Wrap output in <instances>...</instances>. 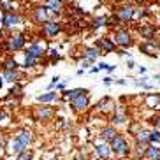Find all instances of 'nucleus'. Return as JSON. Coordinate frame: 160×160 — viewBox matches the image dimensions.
<instances>
[{"mask_svg": "<svg viewBox=\"0 0 160 160\" xmlns=\"http://www.w3.org/2000/svg\"><path fill=\"white\" fill-rule=\"evenodd\" d=\"M141 51L144 53V55H148V57H155V55H157V46H155L153 42L142 44V46H141Z\"/></svg>", "mask_w": 160, "mask_h": 160, "instance_id": "18", "label": "nucleus"}, {"mask_svg": "<svg viewBox=\"0 0 160 160\" xmlns=\"http://www.w3.org/2000/svg\"><path fill=\"white\" fill-rule=\"evenodd\" d=\"M2 16H4V14H0V23H2Z\"/></svg>", "mask_w": 160, "mask_h": 160, "instance_id": "37", "label": "nucleus"}, {"mask_svg": "<svg viewBox=\"0 0 160 160\" xmlns=\"http://www.w3.org/2000/svg\"><path fill=\"white\" fill-rule=\"evenodd\" d=\"M109 148H111V153H116L120 157H125L130 153V142L127 141L125 136H120V134H116L109 141Z\"/></svg>", "mask_w": 160, "mask_h": 160, "instance_id": "2", "label": "nucleus"}, {"mask_svg": "<svg viewBox=\"0 0 160 160\" xmlns=\"http://www.w3.org/2000/svg\"><path fill=\"white\" fill-rule=\"evenodd\" d=\"M23 46H25V37L21 33H16V35H11L9 37V41L5 44V49L9 53H12V51H19Z\"/></svg>", "mask_w": 160, "mask_h": 160, "instance_id": "3", "label": "nucleus"}, {"mask_svg": "<svg viewBox=\"0 0 160 160\" xmlns=\"http://www.w3.org/2000/svg\"><path fill=\"white\" fill-rule=\"evenodd\" d=\"M27 55L28 57H33V58H42V55H44V49H42V46L39 42H33V44H30L28 46V49H27Z\"/></svg>", "mask_w": 160, "mask_h": 160, "instance_id": "13", "label": "nucleus"}, {"mask_svg": "<svg viewBox=\"0 0 160 160\" xmlns=\"http://www.w3.org/2000/svg\"><path fill=\"white\" fill-rule=\"evenodd\" d=\"M35 65H37V58L28 57V55H27V57H25V67L28 69V67H35Z\"/></svg>", "mask_w": 160, "mask_h": 160, "instance_id": "29", "label": "nucleus"}, {"mask_svg": "<svg viewBox=\"0 0 160 160\" xmlns=\"http://www.w3.org/2000/svg\"><path fill=\"white\" fill-rule=\"evenodd\" d=\"M74 160H85V158H83V157H79V158H74Z\"/></svg>", "mask_w": 160, "mask_h": 160, "instance_id": "36", "label": "nucleus"}, {"mask_svg": "<svg viewBox=\"0 0 160 160\" xmlns=\"http://www.w3.org/2000/svg\"><path fill=\"white\" fill-rule=\"evenodd\" d=\"M2 69L4 71H16L18 69V63H16L14 58H5L4 63H2Z\"/></svg>", "mask_w": 160, "mask_h": 160, "instance_id": "19", "label": "nucleus"}, {"mask_svg": "<svg viewBox=\"0 0 160 160\" xmlns=\"http://www.w3.org/2000/svg\"><path fill=\"white\" fill-rule=\"evenodd\" d=\"M58 32H60V23L53 21V19H48V21H44V25H42V33L46 35L48 39L57 37Z\"/></svg>", "mask_w": 160, "mask_h": 160, "instance_id": "6", "label": "nucleus"}, {"mask_svg": "<svg viewBox=\"0 0 160 160\" xmlns=\"http://www.w3.org/2000/svg\"><path fill=\"white\" fill-rule=\"evenodd\" d=\"M0 9L4 11V12H12V4H11L9 0H2L0 2Z\"/></svg>", "mask_w": 160, "mask_h": 160, "instance_id": "27", "label": "nucleus"}, {"mask_svg": "<svg viewBox=\"0 0 160 160\" xmlns=\"http://www.w3.org/2000/svg\"><path fill=\"white\" fill-rule=\"evenodd\" d=\"M116 134H118V132H116V128H114V127H106V128H102V130H100L99 137L102 139V141H108L109 142L114 136H116Z\"/></svg>", "mask_w": 160, "mask_h": 160, "instance_id": "14", "label": "nucleus"}, {"mask_svg": "<svg viewBox=\"0 0 160 160\" xmlns=\"http://www.w3.org/2000/svg\"><path fill=\"white\" fill-rule=\"evenodd\" d=\"M97 69H99V71H102V69H109V65H108V63H99Z\"/></svg>", "mask_w": 160, "mask_h": 160, "instance_id": "32", "label": "nucleus"}, {"mask_svg": "<svg viewBox=\"0 0 160 160\" xmlns=\"http://www.w3.org/2000/svg\"><path fill=\"white\" fill-rule=\"evenodd\" d=\"M116 16L120 18L122 23H127V21H130V19L134 18V7H132V5H123L122 9L116 12Z\"/></svg>", "mask_w": 160, "mask_h": 160, "instance_id": "9", "label": "nucleus"}, {"mask_svg": "<svg viewBox=\"0 0 160 160\" xmlns=\"http://www.w3.org/2000/svg\"><path fill=\"white\" fill-rule=\"evenodd\" d=\"M153 123H155V127H157V128H160V116L157 118V120H155V122H153Z\"/></svg>", "mask_w": 160, "mask_h": 160, "instance_id": "33", "label": "nucleus"}, {"mask_svg": "<svg viewBox=\"0 0 160 160\" xmlns=\"http://www.w3.org/2000/svg\"><path fill=\"white\" fill-rule=\"evenodd\" d=\"M88 93V92H86ZM86 93H81L78 95V97H74V99H71V108L74 109V111H83V109L88 108V95Z\"/></svg>", "mask_w": 160, "mask_h": 160, "instance_id": "7", "label": "nucleus"}, {"mask_svg": "<svg viewBox=\"0 0 160 160\" xmlns=\"http://www.w3.org/2000/svg\"><path fill=\"white\" fill-rule=\"evenodd\" d=\"M32 142V132L30 130H19L12 139H11L9 146H7V151L11 155H18L19 151L27 150Z\"/></svg>", "mask_w": 160, "mask_h": 160, "instance_id": "1", "label": "nucleus"}, {"mask_svg": "<svg viewBox=\"0 0 160 160\" xmlns=\"http://www.w3.org/2000/svg\"><path fill=\"white\" fill-rule=\"evenodd\" d=\"M97 49H99L100 53H111V51L116 49V42H114V39L104 37V39H100V41H97Z\"/></svg>", "mask_w": 160, "mask_h": 160, "instance_id": "8", "label": "nucleus"}, {"mask_svg": "<svg viewBox=\"0 0 160 160\" xmlns=\"http://www.w3.org/2000/svg\"><path fill=\"white\" fill-rule=\"evenodd\" d=\"M53 114H55L53 108H37V111H35V118H37L39 122H48V120H51Z\"/></svg>", "mask_w": 160, "mask_h": 160, "instance_id": "10", "label": "nucleus"}, {"mask_svg": "<svg viewBox=\"0 0 160 160\" xmlns=\"http://www.w3.org/2000/svg\"><path fill=\"white\" fill-rule=\"evenodd\" d=\"M19 21H21L19 16H16L14 12H4V16H2V25H5V27H16Z\"/></svg>", "mask_w": 160, "mask_h": 160, "instance_id": "12", "label": "nucleus"}, {"mask_svg": "<svg viewBox=\"0 0 160 160\" xmlns=\"http://www.w3.org/2000/svg\"><path fill=\"white\" fill-rule=\"evenodd\" d=\"M114 42H116V46H122V48L132 46V35H130V32L125 30V28L118 30L116 35H114Z\"/></svg>", "mask_w": 160, "mask_h": 160, "instance_id": "4", "label": "nucleus"}, {"mask_svg": "<svg viewBox=\"0 0 160 160\" xmlns=\"http://www.w3.org/2000/svg\"><path fill=\"white\" fill-rule=\"evenodd\" d=\"M150 142H158L160 144V130H150Z\"/></svg>", "mask_w": 160, "mask_h": 160, "instance_id": "28", "label": "nucleus"}, {"mask_svg": "<svg viewBox=\"0 0 160 160\" xmlns=\"http://www.w3.org/2000/svg\"><path fill=\"white\" fill-rule=\"evenodd\" d=\"M62 2H65V0H62Z\"/></svg>", "mask_w": 160, "mask_h": 160, "instance_id": "41", "label": "nucleus"}, {"mask_svg": "<svg viewBox=\"0 0 160 160\" xmlns=\"http://www.w3.org/2000/svg\"><path fill=\"white\" fill-rule=\"evenodd\" d=\"M113 122L116 123V125H122V123L125 122V116H123V114H116V116L113 118Z\"/></svg>", "mask_w": 160, "mask_h": 160, "instance_id": "31", "label": "nucleus"}, {"mask_svg": "<svg viewBox=\"0 0 160 160\" xmlns=\"http://www.w3.org/2000/svg\"><path fill=\"white\" fill-rule=\"evenodd\" d=\"M63 2L62 0H48L46 2V9H49L51 12H60Z\"/></svg>", "mask_w": 160, "mask_h": 160, "instance_id": "17", "label": "nucleus"}, {"mask_svg": "<svg viewBox=\"0 0 160 160\" xmlns=\"http://www.w3.org/2000/svg\"><path fill=\"white\" fill-rule=\"evenodd\" d=\"M144 158L146 160H160V146L148 144V148L144 151Z\"/></svg>", "mask_w": 160, "mask_h": 160, "instance_id": "11", "label": "nucleus"}, {"mask_svg": "<svg viewBox=\"0 0 160 160\" xmlns=\"http://www.w3.org/2000/svg\"><path fill=\"white\" fill-rule=\"evenodd\" d=\"M81 93H86V90H83V88H74V90H67V92H63V97L65 99H74V97H78V95H81Z\"/></svg>", "mask_w": 160, "mask_h": 160, "instance_id": "21", "label": "nucleus"}, {"mask_svg": "<svg viewBox=\"0 0 160 160\" xmlns=\"http://www.w3.org/2000/svg\"><path fill=\"white\" fill-rule=\"evenodd\" d=\"M99 49H97V48H86L85 49V57L88 58V60H97V58H99Z\"/></svg>", "mask_w": 160, "mask_h": 160, "instance_id": "22", "label": "nucleus"}, {"mask_svg": "<svg viewBox=\"0 0 160 160\" xmlns=\"http://www.w3.org/2000/svg\"><path fill=\"white\" fill-rule=\"evenodd\" d=\"M4 79H7V81H18V72H16V71H4Z\"/></svg>", "mask_w": 160, "mask_h": 160, "instance_id": "26", "label": "nucleus"}, {"mask_svg": "<svg viewBox=\"0 0 160 160\" xmlns=\"http://www.w3.org/2000/svg\"><path fill=\"white\" fill-rule=\"evenodd\" d=\"M33 153L32 150H23V151H19L18 157H16V160H32Z\"/></svg>", "mask_w": 160, "mask_h": 160, "instance_id": "24", "label": "nucleus"}, {"mask_svg": "<svg viewBox=\"0 0 160 160\" xmlns=\"http://www.w3.org/2000/svg\"><path fill=\"white\" fill-rule=\"evenodd\" d=\"M120 23H122V21H120V18H118L116 14H114V16H109V18H106V25H108V27H118Z\"/></svg>", "mask_w": 160, "mask_h": 160, "instance_id": "25", "label": "nucleus"}, {"mask_svg": "<svg viewBox=\"0 0 160 160\" xmlns=\"http://www.w3.org/2000/svg\"><path fill=\"white\" fill-rule=\"evenodd\" d=\"M157 79H160V74H158V76H157Z\"/></svg>", "mask_w": 160, "mask_h": 160, "instance_id": "38", "label": "nucleus"}, {"mask_svg": "<svg viewBox=\"0 0 160 160\" xmlns=\"http://www.w3.org/2000/svg\"><path fill=\"white\" fill-rule=\"evenodd\" d=\"M136 139H137V142H142V144H151L150 142V130L139 128V132L136 134Z\"/></svg>", "mask_w": 160, "mask_h": 160, "instance_id": "16", "label": "nucleus"}, {"mask_svg": "<svg viewBox=\"0 0 160 160\" xmlns=\"http://www.w3.org/2000/svg\"><path fill=\"white\" fill-rule=\"evenodd\" d=\"M93 153L97 158L100 160H108L109 157H111V148H109V144H106V141L102 142H95L93 146Z\"/></svg>", "mask_w": 160, "mask_h": 160, "instance_id": "5", "label": "nucleus"}, {"mask_svg": "<svg viewBox=\"0 0 160 160\" xmlns=\"http://www.w3.org/2000/svg\"><path fill=\"white\" fill-rule=\"evenodd\" d=\"M0 88H2V81H0Z\"/></svg>", "mask_w": 160, "mask_h": 160, "instance_id": "40", "label": "nucleus"}, {"mask_svg": "<svg viewBox=\"0 0 160 160\" xmlns=\"http://www.w3.org/2000/svg\"><path fill=\"white\" fill-rule=\"evenodd\" d=\"M137 2H144V0H137Z\"/></svg>", "mask_w": 160, "mask_h": 160, "instance_id": "39", "label": "nucleus"}, {"mask_svg": "<svg viewBox=\"0 0 160 160\" xmlns=\"http://www.w3.org/2000/svg\"><path fill=\"white\" fill-rule=\"evenodd\" d=\"M2 120H5V113H4V111L0 113V123H2Z\"/></svg>", "mask_w": 160, "mask_h": 160, "instance_id": "34", "label": "nucleus"}, {"mask_svg": "<svg viewBox=\"0 0 160 160\" xmlns=\"http://www.w3.org/2000/svg\"><path fill=\"white\" fill-rule=\"evenodd\" d=\"M139 33H141V37H144L146 41H151V39L155 37V27H153V25L141 27V28H139Z\"/></svg>", "mask_w": 160, "mask_h": 160, "instance_id": "15", "label": "nucleus"}, {"mask_svg": "<svg viewBox=\"0 0 160 160\" xmlns=\"http://www.w3.org/2000/svg\"><path fill=\"white\" fill-rule=\"evenodd\" d=\"M104 25H106V18H104V16H100V18H95L93 19L92 28H100V27H104Z\"/></svg>", "mask_w": 160, "mask_h": 160, "instance_id": "30", "label": "nucleus"}, {"mask_svg": "<svg viewBox=\"0 0 160 160\" xmlns=\"http://www.w3.org/2000/svg\"><path fill=\"white\" fill-rule=\"evenodd\" d=\"M55 99H57V92H48V93L37 97L39 102H51V100H55Z\"/></svg>", "mask_w": 160, "mask_h": 160, "instance_id": "23", "label": "nucleus"}, {"mask_svg": "<svg viewBox=\"0 0 160 160\" xmlns=\"http://www.w3.org/2000/svg\"><path fill=\"white\" fill-rule=\"evenodd\" d=\"M2 144H4V141H2V137H0V148H2Z\"/></svg>", "mask_w": 160, "mask_h": 160, "instance_id": "35", "label": "nucleus"}, {"mask_svg": "<svg viewBox=\"0 0 160 160\" xmlns=\"http://www.w3.org/2000/svg\"><path fill=\"white\" fill-rule=\"evenodd\" d=\"M35 19H37L39 23L41 21H48V11H46V5L44 7H39V9H35Z\"/></svg>", "mask_w": 160, "mask_h": 160, "instance_id": "20", "label": "nucleus"}]
</instances>
